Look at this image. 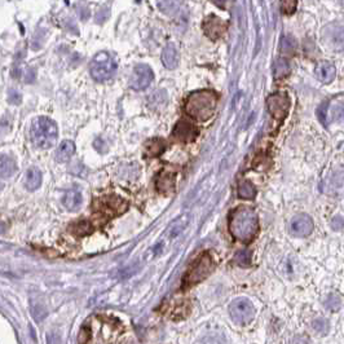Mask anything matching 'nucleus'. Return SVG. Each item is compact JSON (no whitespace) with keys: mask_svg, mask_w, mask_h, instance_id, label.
<instances>
[{"mask_svg":"<svg viewBox=\"0 0 344 344\" xmlns=\"http://www.w3.org/2000/svg\"><path fill=\"white\" fill-rule=\"evenodd\" d=\"M229 233L239 242H251L259 233V217L251 207L239 206L229 215Z\"/></svg>","mask_w":344,"mask_h":344,"instance_id":"f257e3e1","label":"nucleus"},{"mask_svg":"<svg viewBox=\"0 0 344 344\" xmlns=\"http://www.w3.org/2000/svg\"><path fill=\"white\" fill-rule=\"evenodd\" d=\"M217 95L212 91H197L190 93L185 102V112L196 121L210 119L217 106Z\"/></svg>","mask_w":344,"mask_h":344,"instance_id":"f03ea898","label":"nucleus"},{"mask_svg":"<svg viewBox=\"0 0 344 344\" xmlns=\"http://www.w3.org/2000/svg\"><path fill=\"white\" fill-rule=\"evenodd\" d=\"M59 131L56 123L47 117L34 119L30 128V138L39 149H49L56 144Z\"/></svg>","mask_w":344,"mask_h":344,"instance_id":"7ed1b4c3","label":"nucleus"},{"mask_svg":"<svg viewBox=\"0 0 344 344\" xmlns=\"http://www.w3.org/2000/svg\"><path fill=\"white\" fill-rule=\"evenodd\" d=\"M215 269V263L208 253H204L188 269L184 277V287H190L198 282L206 279Z\"/></svg>","mask_w":344,"mask_h":344,"instance_id":"20e7f679","label":"nucleus"},{"mask_svg":"<svg viewBox=\"0 0 344 344\" xmlns=\"http://www.w3.org/2000/svg\"><path fill=\"white\" fill-rule=\"evenodd\" d=\"M89 71L96 82H105L114 76L117 71V63L108 52H100L92 60Z\"/></svg>","mask_w":344,"mask_h":344,"instance_id":"39448f33","label":"nucleus"},{"mask_svg":"<svg viewBox=\"0 0 344 344\" xmlns=\"http://www.w3.org/2000/svg\"><path fill=\"white\" fill-rule=\"evenodd\" d=\"M229 316L237 325H247L255 317V307L247 298L234 299L229 305Z\"/></svg>","mask_w":344,"mask_h":344,"instance_id":"423d86ee","label":"nucleus"},{"mask_svg":"<svg viewBox=\"0 0 344 344\" xmlns=\"http://www.w3.org/2000/svg\"><path fill=\"white\" fill-rule=\"evenodd\" d=\"M154 79V72L147 65L144 64H138L135 66L134 74L130 80V85L135 91H142V89L147 88L150 83Z\"/></svg>","mask_w":344,"mask_h":344,"instance_id":"0eeeda50","label":"nucleus"},{"mask_svg":"<svg viewBox=\"0 0 344 344\" xmlns=\"http://www.w3.org/2000/svg\"><path fill=\"white\" fill-rule=\"evenodd\" d=\"M288 108H290V98L283 92H278L275 95L269 96L268 98V109L273 118L283 119L287 115Z\"/></svg>","mask_w":344,"mask_h":344,"instance_id":"6e6552de","label":"nucleus"},{"mask_svg":"<svg viewBox=\"0 0 344 344\" xmlns=\"http://www.w3.org/2000/svg\"><path fill=\"white\" fill-rule=\"evenodd\" d=\"M315 224L311 216L307 213H299L295 215L290 221V232L295 237H307L313 232Z\"/></svg>","mask_w":344,"mask_h":344,"instance_id":"1a4fd4ad","label":"nucleus"},{"mask_svg":"<svg viewBox=\"0 0 344 344\" xmlns=\"http://www.w3.org/2000/svg\"><path fill=\"white\" fill-rule=\"evenodd\" d=\"M98 210L109 215H118V213L125 212L127 208V204L119 197H106L104 200H100L97 202Z\"/></svg>","mask_w":344,"mask_h":344,"instance_id":"9d476101","label":"nucleus"},{"mask_svg":"<svg viewBox=\"0 0 344 344\" xmlns=\"http://www.w3.org/2000/svg\"><path fill=\"white\" fill-rule=\"evenodd\" d=\"M172 136L181 142H190V141L196 140V138L198 136V128L192 125L190 122L180 121L177 122V125L175 126Z\"/></svg>","mask_w":344,"mask_h":344,"instance_id":"9b49d317","label":"nucleus"},{"mask_svg":"<svg viewBox=\"0 0 344 344\" xmlns=\"http://www.w3.org/2000/svg\"><path fill=\"white\" fill-rule=\"evenodd\" d=\"M324 36L334 48H344V22H335L324 30Z\"/></svg>","mask_w":344,"mask_h":344,"instance_id":"f8f14e48","label":"nucleus"},{"mask_svg":"<svg viewBox=\"0 0 344 344\" xmlns=\"http://www.w3.org/2000/svg\"><path fill=\"white\" fill-rule=\"evenodd\" d=\"M226 30V23L221 18L216 16H211L206 18L204 22V31L206 36H208L210 39L216 40L220 36H223Z\"/></svg>","mask_w":344,"mask_h":344,"instance_id":"ddd939ff","label":"nucleus"},{"mask_svg":"<svg viewBox=\"0 0 344 344\" xmlns=\"http://www.w3.org/2000/svg\"><path fill=\"white\" fill-rule=\"evenodd\" d=\"M64 206L70 211H78L83 204L82 192L78 188H72V189L68 190L63 198Z\"/></svg>","mask_w":344,"mask_h":344,"instance_id":"4468645a","label":"nucleus"},{"mask_svg":"<svg viewBox=\"0 0 344 344\" xmlns=\"http://www.w3.org/2000/svg\"><path fill=\"white\" fill-rule=\"evenodd\" d=\"M316 76H317L322 83H330L335 78V68L334 65L329 61H322L317 64L315 69Z\"/></svg>","mask_w":344,"mask_h":344,"instance_id":"2eb2a0df","label":"nucleus"},{"mask_svg":"<svg viewBox=\"0 0 344 344\" xmlns=\"http://www.w3.org/2000/svg\"><path fill=\"white\" fill-rule=\"evenodd\" d=\"M74 153H75V145H74V142L70 140H65L57 147L55 157H56L57 162L65 163V162L70 161V158L72 157Z\"/></svg>","mask_w":344,"mask_h":344,"instance_id":"dca6fc26","label":"nucleus"},{"mask_svg":"<svg viewBox=\"0 0 344 344\" xmlns=\"http://www.w3.org/2000/svg\"><path fill=\"white\" fill-rule=\"evenodd\" d=\"M162 63L167 69H175L179 64V52L174 44H167L162 52Z\"/></svg>","mask_w":344,"mask_h":344,"instance_id":"f3484780","label":"nucleus"},{"mask_svg":"<svg viewBox=\"0 0 344 344\" xmlns=\"http://www.w3.org/2000/svg\"><path fill=\"white\" fill-rule=\"evenodd\" d=\"M42 185V172L39 168L31 167L27 170L25 176V187L27 190H36Z\"/></svg>","mask_w":344,"mask_h":344,"instance_id":"a211bd4d","label":"nucleus"},{"mask_svg":"<svg viewBox=\"0 0 344 344\" xmlns=\"http://www.w3.org/2000/svg\"><path fill=\"white\" fill-rule=\"evenodd\" d=\"M175 188V175L171 172H162L157 179V189L161 193H170Z\"/></svg>","mask_w":344,"mask_h":344,"instance_id":"6ab92c4d","label":"nucleus"},{"mask_svg":"<svg viewBox=\"0 0 344 344\" xmlns=\"http://www.w3.org/2000/svg\"><path fill=\"white\" fill-rule=\"evenodd\" d=\"M17 170L16 162L9 155H1L0 157V177L7 179V177L13 176Z\"/></svg>","mask_w":344,"mask_h":344,"instance_id":"aec40b11","label":"nucleus"},{"mask_svg":"<svg viewBox=\"0 0 344 344\" xmlns=\"http://www.w3.org/2000/svg\"><path fill=\"white\" fill-rule=\"evenodd\" d=\"M168 101V96L167 92L164 89H158V91H154L147 98V102H149V106L153 109H161L163 106H166Z\"/></svg>","mask_w":344,"mask_h":344,"instance_id":"412c9836","label":"nucleus"},{"mask_svg":"<svg viewBox=\"0 0 344 344\" xmlns=\"http://www.w3.org/2000/svg\"><path fill=\"white\" fill-rule=\"evenodd\" d=\"M166 149V145H164V141L161 138H151L146 142L145 145V150H146V154L150 155V157H157V155H161L163 153V150Z\"/></svg>","mask_w":344,"mask_h":344,"instance_id":"4be33fe9","label":"nucleus"},{"mask_svg":"<svg viewBox=\"0 0 344 344\" xmlns=\"http://www.w3.org/2000/svg\"><path fill=\"white\" fill-rule=\"evenodd\" d=\"M256 196V188L251 181H242L238 187V197L242 200H253Z\"/></svg>","mask_w":344,"mask_h":344,"instance_id":"5701e85b","label":"nucleus"},{"mask_svg":"<svg viewBox=\"0 0 344 344\" xmlns=\"http://www.w3.org/2000/svg\"><path fill=\"white\" fill-rule=\"evenodd\" d=\"M71 230L74 234H76V236L79 237L87 236V234H89V233L93 230V226H92V224L89 223V221H87V220H79V221L72 224Z\"/></svg>","mask_w":344,"mask_h":344,"instance_id":"b1692460","label":"nucleus"},{"mask_svg":"<svg viewBox=\"0 0 344 344\" xmlns=\"http://www.w3.org/2000/svg\"><path fill=\"white\" fill-rule=\"evenodd\" d=\"M158 8L166 14H174L179 9V0H158Z\"/></svg>","mask_w":344,"mask_h":344,"instance_id":"393cba45","label":"nucleus"},{"mask_svg":"<svg viewBox=\"0 0 344 344\" xmlns=\"http://www.w3.org/2000/svg\"><path fill=\"white\" fill-rule=\"evenodd\" d=\"M296 48H298V43H296V40L292 36L286 35L281 39V51L283 53H286V55L295 53Z\"/></svg>","mask_w":344,"mask_h":344,"instance_id":"a878e982","label":"nucleus"},{"mask_svg":"<svg viewBox=\"0 0 344 344\" xmlns=\"http://www.w3.org/2000/svg\"><path fill=\"white\" fill-rule=\"evenodd\" d=\"M290 72V64L283 59H278L275 61V78H283Z\"/></svg>","mask_w":344,"mask_h":344,"instance_id":"bb28decb","label":"nucleus"},{"mask_svg":"<svg viewBox=\"0 0 344 344\" xmlns=\"http://www.w3.org/2000/svg\"><path fill=\"white\" fill-rule=\"evenodd\" d=\"M312 329L317 333L318 335H326L330 330V325L326 318H316L312 322Z\"/></svg>","mask_w":344,"mask_h":344,"instance_id":"cd10ccee","label":"nucleus"},{"mask_svg":"<svg viewBox=\"0 0 344 344\" xmlns=\"http://www.w3.org/2000/svg\"><path fill=\"white\" fill-rule=\"evenodd\" d=\"M234 262L241 267H249L251 264V253L249 250H242L238 251L234 256Z\"/></svg>","mask_w":344,"mask_h":344,"instance_id":"c85d7f7f","label":"nucleus"},{"mask_svg":"<svg viewBox=\"0 0 344 344\" xmlns=\"http://www.w3.org/2000/svg\"><path fill=\"white\" fill-rule=\"evenodd\" d=\"M198 344H229L224 335H210L204 338Z\"/></svg>","mask_w":344,"mask_h":344,"instance_id":"c756f323","label":"nucleus"},{"mask_svg":"<svg viewBox=\"0 0 344 344\" xmlns=\"http://www.w3.org/2000/svg\"><path fill=\"white\" fill-rule=\"evenodd\" d=\"M298 0H281V9L285 14H292L296 9Z\"/></svg>","mask_w":344,"mask_h":344,"instance_id":"7c9ffc66","label":"nucleus"},{"mask_svg":"<svg viewBox=\"0 0 344 344\" xmlns=\"http://www.w3.org/2000/svg\"><path fill=\"white\" fill-rule=\"evenodd\" d=\"M331 118L338 122H344V102H339L333 108Z\"/></svg>","mask_w":344,"mask_h":344,"instance_id":"2f4dec72","label":"nucleus"},{"mask_svg":"<svg viewBox=\"0 0 344 344\" xmlns=\"http://www.w3.org/2000/svg\"><path fill=\"white\" fill-rule=\"evenodd\" d=\"M325 305H326V308H329L330 311H338L339 307H341V299H339V296H337V295L331 294L330 296L326 299Z\"/></svg>","mask_w":344,"mask_h":344,"instance_id":"473e14b6","label":"nucleus"},{"mask_svg":"<svg viewBox=\"0 0 344 344\" xmlns=\"http://www.w3.org/2000/svg\"><path fill=\"white\" fill-rule=\"evenodd\" d=\"M8 101H9L10 104H13V105L21 104L22 97H21L20 92L16 91V89H9V92H8Z\"/></svg>","mask_w":344,"mask_h":344,"instance_id":"72a5a7b5","label":"nucleus"},{"mask_svg":"<svg viewBox=\"0 0 344 344\" xmlns=\"http://www.w3.org/2000/svg\"><path fill=\"white\" fill-rule=\"evenodd\" d=\"M344 226V220L341 216H335L331 220V228L334 230H342Z\"/></svg>","mask_w":344,"mask_h":344,"instance_id":"f704fd0d","label":"nucleus"},{"mask_svg":"<svg viewBox=\"0 0 344 344\" xmlns=\"http://www.w3.org/2000/svg\"><path fill=\"white\" fill-rule=\"evenodd\" d=\"M109 14H110V12H109V9H100L98 10V13L96 14V21H97L98 23L104 22V21L108 20Z\"/></svg>","mask_w":344,"mask_h":344,"instance_id":"c9c22d12","label":"nucleus"},{"mask_svg":"<svg viewBox=\"0 0 344 344\" xmlns=\"http://www.w3.org/2000/svg\"><path fill=\"white\" fill-rule=\"evenodd\" d=\"M317 113H318V118H320V121H321L322 123H325V122H326V114H328V104H324V105L320 106Z\"/></svg>","mask_w":344,"mask_h":344,"instance_id":"e433bc0d","label":"nucleus"},{"mask_svg":"<svg viewBox=\"0 0 344 344\" xmlns=\"http://www.w3.org/2000/svg\"><path fill=\"white\" fill-rule=\"evenodd\" d=\"M36 79V71L34 69H29L25 75V82L26 83H34Z\"/></svg>","mask_w":344,"mask_h":344,"instance_id":"4c0bfd02","label":"nucleus"},{"mask_svg":"<svg viewBox=\"0 0 344 344\" xmlns=\"http://www.w3.org/2000/svg\"><path fill=\"white\" fill-rule=\"evenodd\" d=\"M215 5H217L219 8H225V4L228 0H211Z\"/></svg>","mask_w":344,"mask_h":344,"instance_id":"58836bf2","label":"nucleus"},{"mask_svg":"<svg viewBox=\"0 0 344 344\" xmlns=\"http://www.w3.org/2000/svg\"><path fill=\"white\" fill-rule=\"evenodd\" d=\"M5 230H7V224L0 220V234H3V233H5Z\"/></svg>","mask_w":344,"mask_h":344,"instance_id":"ea45409f","label":"nucleus"},{"mask_svg":"<svg viewBox=\"0 0 344 344\" xmlns=\"http://www.w3.org/2000/svg\"><path fill=\"white\" fill-rule=\"evenodd\" d=\"M335 1H338V3H344V0H335Z\"/></svg>","mask_w":344,"mask_h":344,"instance_id":"a19ab883","label":"nucleus"},{"mask_svg":"<svg viewBox=\"0 0 344 344\" xmlns=\"http://www.w3.org/2000/svg\"><path fill=\"white\" fill-rule=\"evenodd\" d=\"M1 189H3V184L0 183V190H1Z\"/></svg>","mask_w":344,"mask_h":344,"instance_id":"79ce46f5","label":"nucleus"},{"mask_svg":"<svg viewBox=\"0 0 344 344\" xmlns=\"http://www.w3.org/2000/svg\"><path fill=\"white\" fill-rule=\"evenodd\" d=\"M130 344H135V343H130Z\"/></svg>","mask_w":344,"mask_h":344,"instance_id":"37998d69","label":"nucleus"}]
</instances>
